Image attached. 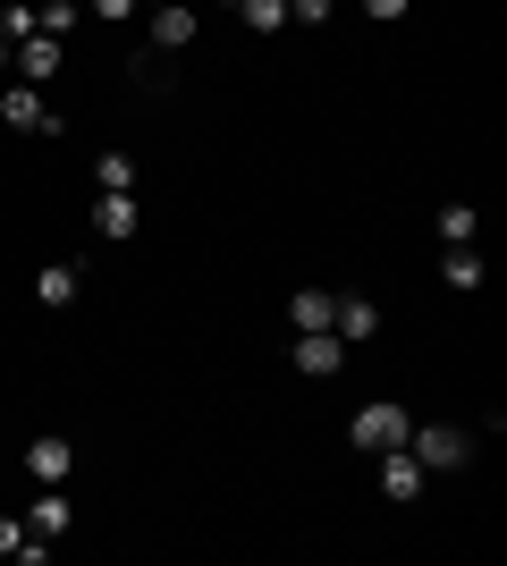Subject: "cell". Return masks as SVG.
Instances as JSON below:
<instances>
[{
    "label": "cell",
    "mask_w": 507,
    "mask_h": 566,
    "mask_svg": "<svg viewBox=\"0 0 507 566\" xmlns=\"http://www.w3.org/2000/svg\"><path fill=\"white\" fill-rule=\"evenodd\" d=\"M406 449L423 457V473H448V465L474 457V431H457V423H406Z\"/></svg>",
    "instance_id": "6da1fadb"
},
{
    "label": "cell",
    "mask_w": 507,
    "mask_h": 566,
    "mask_svg": "<svg viewBox=\"0 0 507 566\" xmlns=\"http://www.w3.org/2000/svg\"><path fill=\"white\" fill-rule=\"evenodd\" d=\"M406 423H414L406 406H363L356 423H347V440H356L363 457H381V449H398V440H406Z\"/></svg>",
    "instance_id": "7a4b0ae2"
},
{
    "label": "cell",
    "mask_w": 507,
    "mask_h": 566,
    "mask_svg": "<svg viewBox=\"0 0 507 566\" xmlns=\"http://www.w3.org/2000/svg\"><path fill=\"white\" fill-rule=\"evenodd\" d=\"M288 364H296L305 380H330L338 364H347V338H338V331H296V338H288Z\"/></svg>",
    "instance_id": "3957f363"
},
{
    "label": "cell",
    "mask_w": 507,
    "mask_h": 566,
    "mask_svg": "<svg viewBox=\"0 0 507 566\" xmlns=\"http://www.w3.org/2000/svg\"><path fill=\"white\" fill-rule=\"evenodd\" d=\"M0 118H9V127H18V136H60V118H51V102L34 94V85H0Z\"/></svg>",
    "instance_id": "277c9868"
},
{
    "label": "cell",
    "mask_w": 507,
    "mask_h": 566,
    "mask_svg": "<svg viewBox=\"0 0 507 566\" xmlns=\"http://www.w3.org/2000/svg\"><path fill=\"white\" fill-rule=\"evenodd\" d=\"M381 491L398 499V507H406V499H423V457H414L406 440H398V449H381Z\"/></svg>",
    "instance_id": "5b68a950"
},
{
    "label": "cell",
    "mask_w": 507,
    "mask_h": 566,
    "mask_svg": "<svg viewBox=\"0 0 507 566\" xmlns=\"http://www.w3.org/2000/svg\"><path fill=\"white\" fill-rule=\"evenodd\" d=\"M94 229L110 237V245L145 229V212H136V187H119V195H94Z\"/></svg>",
    "instance_id": "8992f818"
},
{
    "label": "cell",
    "mask_w": 507,
    "mask_h": 566,
    "mask_svg": "<svg viewBox=\"0 0 507 566\" xmlns=\"http://www.w3.org/2000/svg\"><path fill=\"white\" fill-rule=\"evenodd\" d=\"M25 473H34V482L51 491V482H68V473H76V449L60 440V431H51V440H34V449H25Z\"/></svg>",
    "instance_id": "52a82bcc"
},
{
    "label": "cell",
    "mask_w": 507,
    "mask_h": 566,
    "mask_svg": "<svg viewBox=\"0 0 507 566\" xmlns=\"http://www.w3.org/2000/svg\"><path fill=\"white\" fill-rule=\"evenodd\" d=\"M194 43V9L187 0H161V9H152V51H187Z\"/></svg>",
    "instance_id": "ba28073f"
},
{
    "label": "cell",
    "mask_w": 507,
    "mask_h": 566,
    "mask_svg": "<svg viewBox=\"0 0 507 566\" xmlns=\"http://www.w3.org/2000/svg\"><path fill=\"white\" fill-rule=\"evenodd\" d=\"M330 331L338 338H372V331H381V305H372V296H338V305H330Z\"/></svg>",
    "instance_id": "9c48e42d"
},
{
    "label": "cell",
    "mask_w": 507,
    "mask_h": 566,
    "mask_svg": "<svg viewBox=\"0 0 507 566\" xmlns=\"http://www.w3.org/2000/svg\"><path fill=\"white\" fill-rule=\"evenodd\" d=\"M0 558H18V566H43V558H51V542H43V533H34V524L0 516Z\"/></svg>",
    "instance_id": "30bf717a"
},
{
    "label": "cell",
    "mask_w": 507,
    "mask_h": 566,
    "mask_svg": "<svg viewBox=\"0 0 507 566\" xmlns=\"http://www.w3.org/2000/svg\"><path fill=\"white\" fill-rule=\"evenodd\" d=\"M18 76L25 85H51V76H60V43H51V34H25L18 43Z\"/></svg>",
    "instance_id": "8fae6325"
},
{
    "label": "cell",
    "mask_w": 507,
    "mask_h": 566,
    "mask_svg": "<svg viewBox=\"0 0 507 566\" xmlns=\"http://www.w3.org/2000/svg\"><path fill=\"white\" fill-rule=\"evenodd\" d=\"M330 305H338L330 287H296V296H288V322H296V331H330Z\"/></svg>",
    "instance_id": "7c38bea8"
},
{
    "label": "cell",
    "mask_w": 507,
    "mask_h": 566,
    "mask_svg": "<svg viewBox=\"0 0 507 566\" xmlns=\"http://www.w3.org/2000/svg\"><path fill=\"white\" fill-rule=\"evenodd\" d=\"M440 280H448V287H483V280H490V262L474 254V245H448V254H440Z\"/></svg>",
    "instance_id": "4fadbf2b"
},
{
    "label": "cell",
    "mask_w": 507,
    "mask_h": 566,
    "mask_svg": "<svg viewBox=\"0 0 507 566\" xmlns=\"http://www.w3.org/2000/svg\"><path fill=\"white\" fill-rule=\"evenodd\" d=\"M25 524H34V533H43V542H51V533H68V524H76V507H68V491H60V482H51V491H43V499H34V516H25Z\"/></svg>",
    "instance_id": "5bb4252c"
},
{
    "label": "cell",
    "mask_w": 507,
    "mask_h": 566,
    "mask_svg": "<svg viewBox=\"0 0 507 566\" xmlns=\"http://www.w3.org/2000/svg\"><path fill=\"white\" fill-rule=\"evenodd\" d=\"M25 34H43V25H34V9H25V0H0V43L18 51Z\"/></svg>",
    "instance_id": "9a60e30c"
},
{
    "label": "cell",
    "mask_w": 507,
    "mask_h": 566,
    "mask_svg": "<svg viewBox=\"0 0 507 566\" xmlns=\"http://www.w3.org/2000/svg\"><path fill=\"white\" fill-rule=\"evenodd\" d=\"M94 178H102V195L136 187V153H102V161H94Z\"/></svg>",
    "instance_id": "2e32d148"
},
{
    "label": "cell",
    "mask_w": 507,
    "mask_h": 566,
    "mask_svg": "<svg viewBox=\"0 0 507 566\" xmlns=\"http://www.w3.org/2000/svg\"><path fill=\"white\" fill-rule=\"evenodd\" d=\"M474 229H483L474 203H448V212H440V237H448V245H474Z\"/></svg>",
    "instance_id": "e0dca14e"
},
{
    "label": "cell",
    "mask_w": 507,
    "mask_h": 566,
    "mask_svg": "<svg viewBox=\"0 0 507 566\" xmlns=\"http://www.w3.org/2000/svg\"><path fill=\"white\" fill-rule=\"evenodd\" d=\"M34 287H43V305H76V262H51Z\"/></svg>",
    "instance_id": "ac0fdd59"
},
{
    "label": "cell",
    "mask_w": 507,
    "mask_h": 566,
    "mask_svg": "<svg viewBox=\"0 0 507 566\" xmlns=\"http://www.w3.org/2000/svg\"><path fill=\"white\" fill-rule=\"evenodd\" d=\"M237 9H245L254 34H279V25H288V0H237Z\"/></svg>",
    "instance_id": "d6986e66"
},
{
    "label": "cell",
    "mask_w": 507,
    "mask_h": 566,
    "mask_svg": "<svg viewBox=\"0 0 507 566\" xmlns=\"http://www.w3.org/2000/svg\"><path fill=\"white\" fill-rule=\"evenodd\" d=\"M330 9H338V0H288V18H296V25H321Z\"/></svg>",
    "instance_id": "ffe728a7"
},
{
    "label": "cell",
    "mask_w": 507,
    "mask_h": 566,
    "mask_svg": "<svg viewBox=\"0 0 507 566\" xmlns=\"http://www.w3.org/2000/svg\"><path fill=\"white\" fill-rule=\"evenodd\" d=\"M356 9H363V18H381V25H389V18H406V0H356Z\"/></svg>",
    "instance_id": "44dd1931"
},
{
    "label": "cell",
    "mask_w": 507,
    "mask_h": 566,
    "mask_svg": "<svg viewBox=\"0 0 507 566\" xmlns=\"http://www.w3.org/2000/svg\"><path fill=\"white\" fill-rule=\"evenodd\" d=\"M94 18H136V0H94Z\"/></svg>",
    "instance_id": "7402d4cb"
},
{
    "label": "cell",
    "mask_w": 507,
    "mask_h": 566,
    "mask_svg": "<svg viewBox=\"0 0 507 566\" xmlns=\"http://www.w3.org/2000/svg\"><path fill=\"white\" fill-rule=\"evenodd\" d=\"M0 69H9V43H0Z\"/></svg>",
    "instance_id": "603a6c76"
},
{
    "label": "cell",
    "mask_w": 507,
    "mask_h": 566,
    "mask_svg": "<svg viewBox=\"0 0 507 566\" xmlns=\"http://www.w3.org/2000/svg\"><path fill=\"white\" fill-rule=\"evenodd\" d=\"M136 9H161V0H136Z\"/></svg>",
    "instance_id": "cb8c5ba5"
},
{
    "label": "cell",
    "mask_w": 507,
    "mask_h": 566,
    "mask_svg": "<svg viewBox=\"0 0 507 566\" xmlns=\"http://www.w3.org/2000/svg\"><path fill=\"white\" fill-rule=\"evenodd\" d=\"M76 9H85V0H76Z\"/></svg>",
    "instance_id": "d4e9b609"
}]
</instances>
